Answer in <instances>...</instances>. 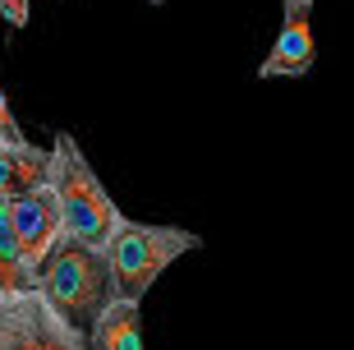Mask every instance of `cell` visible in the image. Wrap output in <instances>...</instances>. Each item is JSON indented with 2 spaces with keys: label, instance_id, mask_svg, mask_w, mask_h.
<instances>
[{
  "label": "cell",
  "instance_id": "2",
  "mask_svg": "<svg viewBox=\"0 0 354 350\" xmlns=\"http://www.w3.org/2000/svg\"><path fill=\"white\" fill-rule=\"evenodd\" d=\"M189 249H198V235L184 231V226H152V221L120 217L111 240L102 245L111 295L138 304V299L152 290V281H157L180 254H189Z\"/></svg>",
  "mask_w": 354,
  "mask_h": 350
},
{
  "label": "cell",
  "instance_id": "3",
  "mask_svg": "<svg viewBox=\"0 0 354 350\" xmlns=\"http://www.w3.org/2000/svg\"><path fill=\"white\" fill-rule=\"evenodd\" d=\"M32 290H37L74 332H83V337H88V327L97 323V313L115 299L111 295V277H106V259L97 249L74 245V240H60V245L41 259L37 277H32Z\"/></svg>",
  "mask_w": 354,
  "mask_h": 350
},
{
  "label": "cell",
  "instance_id": "9",
  "mask_svg": "<svg viewBox=\"0 0 354 350\" xmlns=\"http://www.w3.org/2000/svg\"><path fill=\"white\" fill-rule=\"evenodd\" d=\"M0 143H24V130H19V120H14L5 92H0Z\"/></svg>",
  "mask_w": 354,
  "mask_h": 350
},
{
  "label": "cell",
  "instance_id": "8",
  "mask_svg": "<svg viewBox=\"0 0 354 350\" xmlns=\"http://www.w3.org/2000/svg\"><path fill=\"white\" fill-rule=\"evenodd\" d=\"M88 350H143V318L138 304L129 299H111L97 323L88 327Z\"/></svg>",
  "mask_w": 354,
  "mask_h": 350
},
{
  "label": "cell",
  "instance_id": "5",
  "mask_svg": "<svg viewBox=\"0 0 354 350\" xmlns=\"http://www.w3.org/2000/svg\"><path fill=\"white\" fill-rule=\"evenodd\" d=\"M10 226H14V240H19V259H24V272H28V290H32V277H37L41 259L65 240V231H60V212H55V198H51V184L41 180V184H32V189H24L19 198H10Z\"/></svg>",
  "mask_w": 354,
  "mask_h": 350
},
{
  "label": "cell",
  "instance_id": "7",
  "mask_svg": "<svg viewBox=\"0 0 354 350\" xmlns=\"http://www.w3.org/2000/svg\"><path fill=\"white\" fill-rule=\"evenodd\" d=\"M46 170H51V152L37 148V143H0V203H10L19 198L24 189L46 180Z\"/></svg>",
  "mask_w": 354,
  "mask_h": 350
},
{
  "label": "cell",
  "instance_id": "6",
  "mask_svg": "<svg viewBox=\"0 0 354 350\" xmlns=\"http://www.w3.org/2000/svg\"><path fill=\"white\" fill-rule=\"evenodd\" d=\"M313 0H286L281 33L272 42V55L263 60V78H299L313 69Z\"/></svg>",
  "mask_w": 354,
  "mask_h": 350
},
{
  "label": "cell",
  "instance_id": "10",
  "mask_svg": "<svg viewBox=\"0 0 354 350\" xmlns=\"http://www.w3.org/2000/svg\"><path fill=\"white\" fill-rule=\"evenodd\" d=\"M152 5H161V0H152Z\"/></svg>",
  "mask_w": 354,
  "mask_h": 350
},
{
  "label": "cell",
  "instance_id": "1",
  "mask_svg": "<svg viewBox=\"0 0 354 350\" xmlns=\"http://www.w3.org/2000/svg\"><path fill=\"white\" fill-rule=\"evenodd\" d=\"M46 152H51L46 184H51L65 240L102 254V245L111 240V231H115V221H120V208L111 203L106 184L97 180V170L88 166V157L79 152V143L69 139V134H55V143Z\"/></svg>",
  "mask_w": 354,
  "mask_h": 350
},
{
  "label": "cell",
  "instance_id": "4",
  "mask_svg": "<svg viewBox=\"0 0 354 350\" xmlns=\"http://www.w3.org/2000/svg\"><path fill=\"white\" fill-rule=\"evenodd\" d=\"M0 350H88L37 290H0Z\"/></svg>",
  "mask_w": 354,
  "mask_h": 350
}]
</instances>
